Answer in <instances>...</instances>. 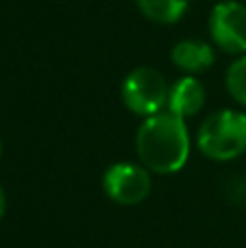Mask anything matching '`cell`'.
Listing matches in <instances>:
<instances>
[{
    "instance_id": "cell-1",
    "label": "cell",
    "mask_w": 246,
    "mask_h": 248,
    "mask_svg": "<svg viewBox=\"0 0 246 248\" xmlns=\"http://www.w3.org/2000/svg\"><path fill=\"white\" fill-rule=\"evenodd\" d=\"M192 153L187 120L168 109L144 118L135 133V155L153 174H177L183 170Z\"/></svg>"
},
{
    "instance_id": "cell-2",
    "label": "cell",
    "mask_w": 246,
    "mask_h": 248,
    "mask_svg": "<svg viewBox=\"0 0 246 248\" xmlns=\"http://www.w3.org/2000/svg\"><path fill=\"white\" fill-rule=\"evenodd\" d=\"M196 148L203 157L225 163L246 153V113L242 109H218L200 122Z\"/></svg>"
},
{
    "instance_id": "cell-3",
    "label": "cell",
    "mask_w": 246,
    "mask_h": 248,
    "mask_svg": "<svg viewBox=\"0 0 246 248\" xmlns=\"http://www.w3.org/2000/svg\"><path fill=\"white\" fill-rule=\"evenodd\" d=\"M168 92L170 83L159 70L151 65H138L122 78L120 98L133 116H139L144 120V118L166 111Z\"/></svg>"
},
{
    "instance_id": "cell-4",
    "label": "cell",
    "mask_w": 246,
    "mask_h": 248,
    "mask_svg": "<svg viewBox=\"0 0 246 248\" xmlns=\"http://www.w3.org/2000/svg\"><path fill=\"white\" fill-rule=\"evenodd\" d=\"M103 192L120 207H135L153 192V172L142 163L116 161L103 172Z\"/></svg>"
},
{
    "instance_id": "cell-5",
    "label": "cell",
    "mask_w": 246,
    "mask_h": 248,
    "mask_svg": "<svg viewBox=\"0 0 246 248\" xmlns=\"http://www.w3.org/2000/svg\"><path fill=\"white\" fill-rule=\"evenodd\" d=\"M209 39L227 55H246V4L240 0H220L207 20Z\"/></svg>"
},
{
    "instance_id": "cell-6",
    "label": "cell",
    "mask_w": 246,
    "mask_h": 248,
    "mask_svg": "<svg viewBox=\"0 0 246 248\" xmlns=\"http://www.w3.org/2000/svg\"><path fill=\"white\" fill-rule=\"evenodd\" d=\"M207 105V90H205L203 81L194 74H183L174 83H170L168 92V111L174 116L190 120V118L199 116Z\"/></svg>"
},
{
    "instance_id": "cell-7",
    "label": "cell",
    "mask_w": 246,
    "mask_h": 248,
    "mask_svg": "<svg viewBox=\"0 0 246 248\" xmlns=\"http://www.w3.org/2000/svg\"><path fill=\"white\" fill-rule=\"evenodd\" d=\"M170 61L183 74L199 77L200 72L209 70L216 63V46L212 42H203V39H194V37L181 39L170 50Z\"/></svg>"
},
{
    "instance_id": "cell-8",
    "label": "cell",
    "mask_w": 246,
    "mask_h": 248,
    "mask_svg": "<svg viewBox=\"0 0 246 248\" xmlns=\"http://www.w3.org/2000/svg\"><path fill=\"white\" fill-rule=\"evenodd\" d=\"M135 7L146 20L161 26H170L177 24L187 13L190 0H135Z\"/></svg>"
},
{
    "instance_id": "cell-9",
    "label": "cell",
    "mask_w": 246,
    "mask_h": 248,
    "mask_svg": "<svg viewBox=\"0 0 246 248\" xmlns=\"http://www.w3.org/2000/svg\"><path fill=\"white\" fill-rule=\"evenodd\" d=\"M225 85L235 105L246 107V55L235 57L225 74Z\"/></svg>"
},
{
    "instance_id": "cell-10",
    "label": "cell",
    "mask_w": 246,
    "mask_h": 248,
    "mask_svg": "<svg viewBox=\"0 0 246 248\" xmlns=\"http://www.w3.org/2000/svg\"><path fill=\"white\" fill-rule=\"evenodd\" d=\"M4 211H7V194H4V187L0 185V220L4 218Z\"/></svg>"
},
{
    "instance_id": "cell-11",
    "label": "cell",
    "mask_w": 246,
    "mask_h": 248,
    "mask_svg": "<svg viewBox=\"0 0 246 248\" xmlns=\"http://www.w3.org/2000/svg\"><path fill=\"white\" fill-rule=\"evenodd\" d=\"M0 157H2V137H0Z\"/></svg>"
}]
</instances>
